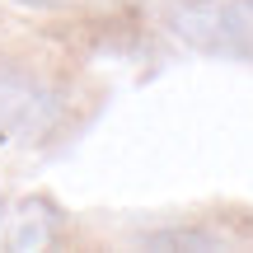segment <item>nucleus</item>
<instances>
[{
  "label": "nucleus",
  "instance_id": "423d86ee",
  "mask_svg": "<svg viewBox=\"0 0 253 253\" xmlns=\"http://www.w3.org/2000/svg\"><path fill=\"white\" fill-rule=\"evenodd\" d=\"M0 216H5V197H0Z\"/></svg>",
  "mask_w": 253,
  "mask_h": 253
},
{
  "label": "nucleus",
  "instance_id": "39448f33",
  "mask_svg": "<svg viewBox=\"0 0 253 253\" xmlns=\"http://www.w3.org/2000/svg\"><path fill=\"white\" fill-rule=\"evenodd\" d=\"M14 5H24V9H56V5H66V0H14Z\"/></svg>",
  "mask_w": 253,
  "mask_h": 253
},
{
  "label": "nucleus",
  "instance_id": "7ed1b4c3",
  "mask_svg": "<svg viewBox=\"0 0 253 253\" xmlns=\"http://www.w3.org/2000/svg\"><path fill=\"white\" fill-rule=\"evenodd\" d=\"M56 230H61V211H56L52 202L33 197V202L19 207V216H14V225H9L5 244L9 249H47L56 239Z\"/></svg>",
  "mask_w": 253,
  "mask_h": 253
},
{
  "label": "nucleus",
  "instance_id": "f257e3e1",
  "mask_svg": "<svg viewBox=\"0 0 253 253\" xmlns=\"http://www.w3.org/2000/svg\"><path fill=\"white\" fill-rule=\"evenodd\" d=\"M141 9L192 52L253 61V0H141Z\"/></svg>",
  "mask_w": 253,
  "mask_h": 253
},
{
  "label": "nucleus",
  "instance_id": "f03ea898",
  "mask_svg": "<svg viewBox=\"0 0 253 253\" xmlns=\"http://www.w3.org/2000/svg\"><path fill=\"white\" fill-rule=\"evenodd\" d=\"M66 122V103L33 66L0 52V145L42 150Z\"/></svg>",
  "mask_w": 253,
  "mask_h": 253
},
{
  "label": "nucleus",
  "instance_id": "20e7f679",
  "mask_svg": "<svg viewBox=\"0 0 253 253\" xmlns=\"http://www.w3.org/2000/svg\"><path fill=\"white\" fill-rule=\"evenodd\" d=\"M141 249H202V253H216L225 249V239L220 235H202V230L192 225H173V230H150V235L136 239Z\"/></svg>",
  "mask_w": 253,
  "mask_h": 253
}]
</instances>
